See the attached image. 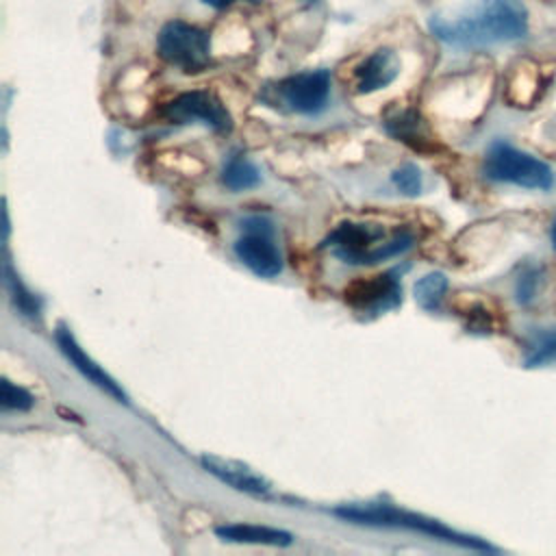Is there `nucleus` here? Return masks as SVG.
I'll return each mask as SVG.
<instances>
[{
  "instance_id": "f257e3e1",
  "label": "nucleus",
  "mask_w": 556,
  "mask_h": 556,
  "mask_svg": "<svg viewBox=\"0 0 556 556\" xmlns=\"http://www.w3.org/2000/svg\"><path fill=\"white\" fill-rule=\"evenodd\" d=\"M430 30L445 43L480 48L521 39L528 30V13L521 0H478L463 15H432Z\"/></svg>"
},
{
  "instance_id": "f03ea898",
  "label": "nucleus",
  "mask_w": 556,
  "mask_h": 556,
  "mask_svg": "<svg viewBox=\"0 0 556 556\" xmlns=\"http://www.w3.org/2000/svg\"><path fill=\"white\" fill-rule=\"evenodd\" d=\"M330 513L334 517L343 519V521H350V523L376 526V528H402V530L419 532V534H426L430 539L452 543V545L473 549V552H484V554H497L500 552L486 539L458 532V530L445 526L439 519H432V517H426V515H419V513H410V510H402V508H395V506L384 504V502L341 504V506L332 508Z\"/></svg>"
},
{
  "instance_id": "7ed1b4c3",
  "label": "nucleus",
  "mask_w": 556,
  "mask_h": 556,
  "mask_svg": "<svg viewBox=\"0 0 556 556\" xmlns=\"http://www.w3.org/2000/svg\"><path fill=\"white\" fill-rule=\"evenodd\" d=\"M413 241L415 237L408 228L387 230L382 224L343 222L324 239V248L348 265H376L400 256Z\"/></svg>"
},
{
  "instance_id": "20e7f679",
  "label": "nucleus",
  "mask_w": 556,
  "mask_h": 556,
  "mask_svg": "<svg viewBox=\"0 0 556 556\" xmlns=\"http://www.w3.org/2000/svg\"><path fill=\"white\" fill-rule=\"evenodd\" d=\"M484 176L495 182H508L523 189L547 191L554 187L552 167L504 141L491 143L484 156Z\"/></svg>"
},
{
  "instance_id": "39448f33",
  "label": "nucleus",
  "mask_w": 556,
  "mask_h": 556,
  "mask_svg": "<svg viewBox=\"0 0 556 556\" xmlns=\"http://www.w3.org/2000/svg\"><path fill=\"white\" fill-rule=\"evenodd\" d=\"M330 96V74L326 70H308L265 87L263 100L269 106L285 109L300 115L319 113Z\"/></svg>"
},
{
  "instance_id": "423d86ee",
  "label": "nucleus",
  "mask_w": 556,
  "mask_h": 556,
  "mask_svg": "<svg viewBox=\"0 0 556 556\" xmlns=\"http://www.w3.org/2000/svg\"><path fill=\"white\" fill-rule=\"evenodd\" d=\"M156 48L163 61L182 70L185 74H198L211 63L208 33L180 20L167 22L161 28Z\"/></svg>"
},
{
  "instance_id": "0eeeda50",
  "label": "nucleus",
  "mask_w": 556,
  "mask_h": 556,
  "mask_svg": "<svg viewBox=\"0 0 556 556\" xmlns=\"http://www.w3.org/2000/svg\"><path fill=\"white\" fill-rule=\"evenodd\" d=\"M237 258L258 278H276L282 271V256L269 219L254 215L241 222V235L232 245Z\"/></svg>"
},
{
  "instance_id": "6e6552de",
  "label": "nucleus",
  "mask_w": 556,
  "mask_h": 556,
  "mask_svg": "<svg viewBox=\"0 0 556 556\" xmlns=\"http://www.w3.org/2000/svg\"><path fill=\"white\" fill-rule=\"evenodd\" d=\"M161 117L169 124H204L215 132H230L232 117L211 91H185L163 104Z\"/></svg>"
},
{
  "instance_id": "1a4fd4ad",
  "label": "nucleus",
  "mask_w": 556,
  "mask_h": 556,
  "mask_svg": "<svg viewBox=\"0 0 556 556\" xmlns=\"http://www.w3.org/2000/svg\"><path fill=\"white\" fill-rule=\"evenodd\" d=\"M343 298L350 308L363 317L382 315L402 302V285L395 278V271H384L369 278H358L350 282L343 291Z\"/></svg>"
},
{
  "instance_id": "9d476101",
  "label": "nucleus",
  "mask_w": 556,
  "mask_h": 556,
  "mask_svg": "<svg viewBox=\"0 0 556 556\" xmlns=\"http://www.w3.org/2000/svg\"><path fill=\"white\" fill-rule=\"evenodd\" d=\"M54 341H56L61 354L70 361V365H72L87 382H91L93 387H98L100 391H104L106 395H111L115 402L128 404V395H126V391L122 389V384H119L111 374H106V371L80 348V343L76 341V337L72 334V330H70L65 324H59V326H56V330H54Z\"/></svg>"
},
{
  "instance_id": "9b49d317",
  "label": "nucleus",
  "mask_w": 556,
  "mask_h": 556,
  "mask_svg": "<svg viewBox=\"0 0 556 556\" xmlns=\"http://www.w3.org/2000/svg\"><path fill=\"white\" fill-rule=\"evenodd\" d=\"M202 467L213 473L217 480L226 482L228 486L237 489V491H243V493H250V495H258V497H267L269 495V482L258 476L256 471H252L248 465L243 463H237V460H226V458H219V456H208L204 454L200 458Z\"/></svg>"
},
{
  "instance_id": "f8f14e48",
  "label": "nucleus",
  "mask_w": 556,
  "mask_h": 556,
  "mask_svg": "<svg viewBox=\"0 0 556 556\" xmlns=\"http://www.w3.org/2000/svg\"><path fill=\"white\" fill-rule=\"evenodd\" d=\"M397 74H400L397 54L389 48H378L354 70L356 91L371 93V91L384 89L397 78Z\"/></svg>"
},
{
  "instance_id": "ddd939ff",
  "label": "nucleus",
  "mask_w": 556,
  "mask_h": 556,
  "mask_svg": "<svg viewBox=\"0 0 556 556\" xmlns=\"http://www.w3.org/2000/svg\"><path fill=\"white\" fill-rule=\"evenodd\" d=\"M215 534L228 543H245V545H271V547H287L293 543V534L271 526H256V523H226L217 526Z\"/></svg>"
},
{
  "instance_id": "4468645a",
  "label": "nucleus",
  "mask_w": 556,
  "mask_h": 556,
  "mask_svg": "<svg viewBox=\"0 0 556 556\" xmlns=\"http://www.w3.org/2000/svg\"><path fill=\"white\" fill-rule=\"evenodd\" d=\"M384 130L395 137L397 141H404L406 146H410L413 150H419V152H428L432 150V141L430 137L426 135L424 130V124H421V117L417 115V111L413 109H406V111H397L393 113L391 117L384 119Z\"/></svg>"
},
{
  "instance_id": "2eb2a0df",
  "label": "nucleus",
  "mask_w": 556,
  "mask_h": 556,
  "mask_svg": "<svg viewBox=\"0 0 556 556\" xmlns=\"http://www.w3.org/2000/svg\"><path fill=\"white\" fill-rule=\"evenodd\" d=\"M222 182L230 191L252 189L261 182V172L245 154H232L222 167Z\"/></svg>"
},
{
  "instance_id": "dca6fc26",
  "label": "nucleus",
  "mask_w": 556,
  "mask_h": 556,
  "mask_svg": "<svg viewBox=\"0 0 556 556\" xmlns=\"http://www.w3.org/2000/svg\"><path fill=\"white\" fill-rule=\"evenodd\" d=\"M445 291H447V276L443 271H430L421 276L413 287L415 302L428 313H434L441 308Z\"/></svg>"
},
{
  "instance_id": "f3484780",
  "label": "nucleus",
  "mask_w": 556,
  "mask_h": 556,
  "mask_svg": "<svg viewBox=\"0 0 556 556\" xmlns=\"http://www.w3.org/2000/svg\"><path fill=\"white\" fill-rule=\"evenodd\" d=\"M4 280H7V287H9V293H11V300H13L15 308L26 317H33V319L39 317L41 315V300L20 280V276L13 271L9 261L4 263Z\"/></svg>"
},
{
  "instance_id": "a211bd4d",
  "label": "nucleus",
  "mask_w": 556,
  "mask_h": 556,
  "mask_svg": "<svg viewBox=\"0 0 556 556\" xmlns=\"http://www.w3.org/2000/svg\"><path fill=\"white\" fill-rule=\"evenodd\" d=\"M0 400H2L4 410H30L35 404V397L24 387H17L7 378L2 380Z\"/></svg>"
},
{
  "instance_id": "6ab92c4d",
  "label": "nucleus",
  "mask_w": 556,
  "mask_h": 556,
  "mask_svg": "<svg viewBox=\"0 0 556 556\" xmlns=\"http://www.w3.org/2000/svg\"><path fill=\"white\" fill-rule=\"evenodd\" d=\"M556 361V330H549L545 334H541L534 352L523 361V367L534 369V367H543Z\"/></svg>"
},
{
  "instance_id": "aec40b11",
  "label": "nucleus",
  "mask_w": 556,
  "mask_h": 556,
  "mask_svg": "<svg viewBox=\"0 0 556 556\" xmlns=\"http://www.w3.org/2000/svg\"><path fill=\"white\" fill-rule=\"evenodd\" d=\"M391 182L395 185L397 191L406 193V195H417L424 187L421 182V172L417 165L413 163H406L402 167H397L393 174H391Z\"/></svg>"
},
{
  "instance_id": "412c9836",
  "label": "nucleus",
  "mask_w": 556,
  "mask_h": 556,
  "mask_svg": "<svg viewBox=\"0 0 556 556\" xmlns=\"http://www.w3.org/2000/svg\"><path fill=\"white\" fill-rule=\"evenodd\" d=\"M200 2L206 7H213V9H226L235 2H258V0H200Z\"/></svg>"
},
{
  "instance_id": "4be33fe9",
  "label": "nucleus",
  "mask_w": 556,
  "mask_h": 556,
  "mask_svg": "<svg viewBox=\"0 0 556 556\" xmlns=\"http://www.w3.org/2000/svg\"><path fill=\"white\" fill-rule=\"evenodd\" d=\"M552 248H554V252H556V222H554V226H552Z\"/></svg>"
},
{
  "instance_id": "5701e85b",
  "label": "nucleus",
  "mask_w": 556,
  "mask_h": 556,
  "mask_svg": "<svg viewBox=\"0 0 556 556\" xmlns=\"http://www.w3.org/2000/svg\"><path fill=\"white\" fill-rule=\"evenodd\" d=\"M302 2H315V0H302Z\"/></svg>"
}]
</instances>
